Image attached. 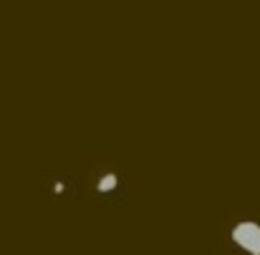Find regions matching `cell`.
I'll list each match as a JSON object with an SVG mask.
<instances>
[{
    "label": "cell",
    "mask_w": 260,
    "mask_h": 255,
    "mask_svg": "<svg viewBox=\"0 0 260 255\" xmlns=\"http://www.w3.org/2000/svg\"><path fill=\"white\" fill-rule=\"evenodd\" d=\"M63 189H66L63 182H56V184H53V192H56V195H63Z\"/></svg>",
    "instance_id": "3"
},
{
    "label": "cell",
    "mask_w": 260,
    "mask_h": 255,
    "mask_svg": "<svg viewBox=\"0 0 260 255\" xmlns=\"http://www.w3.org/2000/svg\"><path fill=\"white\" fill-rule=\"evenodd\" d=\"M116 184H119V177H116L114 172H109V174H104V177L99 179L96 189H99V192H111V189H116Z\"/></svg>",
    "instance_id": "2"
},
{
    "label": "cell",
    "mask_w": 260,
    "mask_h": 255,
    "mask_svg": "<svg viewBox=\"0 0 260 255\" xmlns=\"http://www.w3.org/2000/svg\"><path fill=\"white\" fill-rule=\"evenodd\" d=\"M233 243L243 248L248 255H260V225L253 220L238 222L233 228Z\"/></svg>",
    "instance_id": "1"
}]
</instances>
